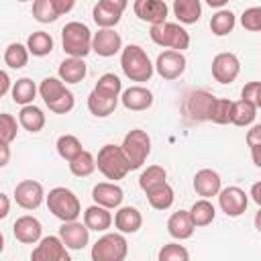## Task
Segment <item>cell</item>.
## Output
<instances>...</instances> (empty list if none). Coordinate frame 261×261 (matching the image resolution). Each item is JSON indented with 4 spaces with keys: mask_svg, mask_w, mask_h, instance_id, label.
<instances>
[{
    "mask_svg": "<svg viewBox=\"0 0 261 261\" xmlns=\"http://www.w3.org/2000/svg\"><path fill=\"white\" fill-rule=\"evenodd\" d=\"M39 94L49 106V110H53L55 114H67L75 104L73 94L65 88L61 77H45L39 86Z\"/></svg>",
    "mask_w": 261,
    "mask_h": 261,
    "instance_id": "cell-2",
    "label": "cell"
},
{
    "mask_svg": "<svg viewBox=\"0 0 261 261\" xmlns=\"http://www.w3.org/2000/svg\"><path fill=\"white\" fill-rule=\"evenodd\" d=\"M16 133H18L16 118L8 112H2L0 114V141L2 143H12L16 139Z\"/></svg>",
    "mask_w": 261,
    "mask_h": 261,
    "instance_id": "cell-42",
    "label": "cell"
},
{
    "mask_svg": "<svg viewBox=\"0 0 261 261\" xmlns=\"http://www.w3.org/2000/svg\"><path fill=\"white\" fill-rule=\"evenodd\" d=\"M188 259H190L188 249L184 245H177V243L163 245L159 251V261H188Z\"/></svg>",
    "mask_w": 261,
    "mask_h": 261,
    "instance_id": "cell-43",
    "label": "cell"
},
{
    "mask_svg": "<svg viewBox=\"0 0 261 261\" xmlns=\"http://www.w3.org/2000/svg\"><path fill=\"white\" fill-rule=\"evenodd\" d=\"M194 228H196V224L190 216V210H177L167 220V232L177 241L190 239L194 234Z\"/></svg>",
    "mask_w": 261,
    "mask_h": 261,
    "instance_id": "cell-22",
    "label": "cell"
},
{
    "mask_svg": "<svg viewBox=\"0 0 261 261\" xmlns=\"http://www.w3.org/2000/svg\"><path fill=\"white\" fill-rule=\"evenodd\" d=\"M120 147L128 159L130 169H139L151 153V137L141 128H133L124 135V141Z\"/></svg>",
    "mask_w": 261,
    "mask_h": 261,
    "instance_id": "cell-8",
    "label": "cell"
},
{
    "mask_svg": "<svg viewBox=\"0 0 261 261\" xmlns=\"http://www.w3.org/2000/svg\"><path fill=\"white\" fill-rule=\"evenodd\" d=\"M84 222L90 230H96V232H104L110 228L112 224V214H110V208L106 206H100V204H94L90 208H86L84 212Z\"/></svg>",
    "mask_w": 261,
    "mask_h": 261,
    "instance_id": "cell-25",
    "label": "cell"
},
{
    "mask_svg": "<svg viewBox=\"0 0 261 261\" xmlns=\"http://www.w3.org/2000/svg\"><path fill=\"white\" fill-rule=\"evenodd\" d=\"M155 69L163 80H177L186 71V57L181 51L167 49V51L157 55Z\"/></svg>",
    "mask_w": 261,
    "mask_h": 261,
    "instance_id": "cell-11",
    "label": "cell"
},
{
    "mask_svg": "<svg viewBox=\"0 0 261 261\" xmlns=\"http://www.w3.org/2000/svg\"><path fill=\"white\" fill-rule=\"evenodd\" d=\"M18 124L29 133H39L45 126V114L35 104H27L18 112Z\"/></svg>",
    "mask_w": 261,
    "mask_h": 261,
    "instance_id": "cell-28",
    "label": "cell"
},
{
    "mask_svg": "<svg viewBox=\"0 0 261 261\" xmlns=\"http://www.w3.org/2000/svg\"><path fill=\"white\" fill-rule=\"evenodd\" d=\"M241 24L243 29L247 31H253V33H261V6H251L243 12L241 16Z\"/></svg>",
    "mask_w": 261,
    "mask_h": 261,
    "instance_id": "cell-45",
    "label": "cell"
},
{
    "mask_svg": "<svg viewBox=\"0 0 261 261\" xmlns=\"http://www.w3.org/2000/svg\"><path fill=\"white\" fill-rule=\"evenodd\" d=\"M29 47L27 45H20V43H10L6 49H4V63L12 69H20L27 65L29 61Z\"/></svg>",
    "mask_w": 261,
    "mask_h": 261,
    "instance_id": "cell-35",
    "label": "cell"
},
{
    "mask_svg": "<svg viewBox=\"0 0 261 261\" xmlns=\"http://www.w3.org/2000/svg\"><path fill=\"white\" fill-rule=\"evenodd\" d=\"M226 2H228V0H206V4L212 6V8H222Z\"/></svg>",
    "mask_w": 261,
    "mask_h": 261,
    "instance_id": "cell-55",
    "label": "cell"
},
{
    "mask_svg": "<svg viewBox=\"0 0 261 261\" xmlns=\"http://www.w3.org/2000/svg\"><path fill=\"white\" fill-rule=\"evenodd\" d=\"M247 145L249 147H261V124H255L247 130Z\"/></svg>",
    "mask_w": 261,
    "mask_h": 261,
    "instance_id": "cell-47",
    "label": "cell"
},
{
    "mask_svg": "<svg viewBox=\"0 0 261 261\" xmlns=\"http://www.w3.org/2000/svg\"><path fill=\"white\" fill-rule=\"evenodd\" d=\"M128 253V243L124 239V232H106L100 237L92 247V259L94 261H122Z\"/></svg>",
    "mask_w": 261,
    "mask_h": 261,
    "instance_id": "cell-7",
    "label": "cell"
},
{
    "mask_svg": "<svg viewBox=\"0 0 261 261\" xmlns=\"http://www.w3.org/2000/svg\"><path fill=\"white\" fill-rule=\"evenodd\" d=\"M255 228L261 232V208H259V212L255 214Z\"/></svg>",
    "mask_w": 261,
    "mask_h": 261,
    "instance_id": "cell-56",
    "label": "cell"
},
{
    "mask_svg": "<svg viewBox=\"0 0 261 261\" xmlns=\"http://www.w3.org/2000/svg\"><path fill=\"white\" fill-rule=\"evenodd\" d=\"M257 116V106L247 100V98H241L239 102H232V116H230V122L237 124V126H249Z\"/></svg>",
    "mask_w": 261,
    "mask_h": 261,
    "instance_id": "cell-30",
    "label": "cell"
},
{
    "mask_svg": "<svg viewBox=\"0 0 261 261\" xmlns=\"http://www.w3.org/2000/svg\"><path fill=\"white\" fill-rule=\"evenodd\" d=\"M0 80H2L0 96H6V94H8V90H10V77H8V71H2V73H0Z\"/></svg>",
    "mask_w": 261,
    "mask_h": 261,
    "instance_id": "cell-51",
    "label": "cell"
},
{
    "mask_svg": "<svg viewBox=\"0 0 261 261\" xmlns=\"http://www.w3.org/2000/svg\"><path fill=\"white\" fill-rule=\"evenodd\" d=\"M45 192H43V186L35 179H22L20 184H16L14 188V200L20 208L24 210H35L41 206V202L45 200Z\"/></svg>",
    "mask_w": 261,
    "mask_h": 261,
    "instance_id": "cell-13",
    "label": "cell"
},
{
    "mask_svg": "<svg viewBox=\"0 0 261 261\" xmlns=\"http://www.w3.org/2000/svg\"><path fill=\"white\" fill-rule=\"evenodd\" d=\"M249 196H251V198H253V202L261 208V181H257V184H253V186H251Z\"/></svg>",
    "mask_w": 261,
    "mask_h": 261,
    "instance_id": "cell-50",
    "label": "cell"
},
{
    "mask_svg": "<svg viewBox=\"0 0 261 261\" xmlns=\"http://www.w3.org/2000/svg\"><path fill=\"white\" fill-rule=\"evenodd\" d=\"M33 16L39 22H53L59 18L53 0H33Z\"/></svg>",
    "mask_w": 261,
    "mask_h": 261,
    "instance_id": "cell-40",
    "label": "cell"
},
{
    "mask_svg": "<svg viewBox=\"0 0 261 261\" xmlns=\"http://www.w3.org/2000/svg\"><path fill=\"white\" fill-rule=\"evenodd\" d=\"M220 175L214 171V169H200L196 175H194V190L198 196L202 198H212V196H218L220 192Z\"/></svg>",
    "mask_w": 261,
    "mask_h": 261,
    "instance_id": "cell-23",
    "label": "cell"
},
{
    "mask_svg": "<svg viewBox=\"0 0 261 261\" xmlns=\"http://www.w3.org/2000/svg\"><path fill=\"white\" fill-rule=\"evenodd\" d=\"M218 204H220V210L226 216L237 218V216H241L247 210L249 196L245 194V190H241L237 186H228V188L218 192Z\"/></svg>",
    "mask_w": 261,
    "mask_h": 261,
    "instance_id": "cell-14",
    "label": "cell"
},
{
    "mask_svg": "<svg viewBox=\"0 0 261 261\" xmlns=\"http://www.w3.org/2000/svg\"><path fill=\"white\" fill-rule=\"evenodd\" d=\"M92 198H94V202L100 204V206L118 208V206L122 204L124 192H122V188L116 186L114 181H102V184H96V186H94Z\"/></svg>",
    "mask_w": 261,
    "mask_h": 261,
    "instance_id": "cell-20",
    "label": "cell"
},
{
    "mask_svg": "<svg viewBox=\"0 0 261 261\" xmlns=\"http://www.w3.org/2000/svg\"><path fill=\"white\" fill-rule=\"evenodd\" d=\"M8 196L6 194H0V218H6L8 216Z\"/></svg>",
    "mask_w": 261,
    "mask_h": 261,
    "instance_id": "cell-52",
    "label": "cell"
},
{
    "mask_svg": "<svg viewBox=\"0 0 261 261\" xmlns=\"http://www.w3.org/2000/svg\"><path fill=\"white\" fill-rule=\"evenodd\" d=\"M232 116V102L226 98H216L212 104V112H210V122L216 124H228Z\"/></svg>",
    "mask_w": 261,
    "mask_h": 261,
    "instance_id": "cell-41",
    "label": "cell"
},
{
    "mask_svg": "<svg viewBox=\"0 0 261 261\" xmlns=\"http://www.w3.org/2000/svg\"><path fill=\"white\" fill-rule=\"evenodd\" d=\"M214 100H216V96H212L210 92H206V90H196V92H190V94L184 98L181 110H184V114H186L190 120H194V122L210 120V112H212Z\"/></svg>",
    "mask_w": 261,
    "mask_h": 261,
    "instance_id": "cell-9",
    "label": "cell"
},
{
    "mask_svg": "<svg viewBox=\"0 0 261 261\" xmlns=\"http://www.w3.org/2000/svg\"><path fill=\"white\" fill-rule=\"evenodd\" d=\"M120 16H122V12H118V10H114V8H110V6H106L104 2H96V6H94V10H92V18H94V22L100 27V29H112V27H116L118 22H120Z\"/></svg>",
    "mask_w": 261,
    "mask_h": 261,
    "instance_id": "cell-31",
    "label": "cell"
},
{
    "mask_svg": "<svg viewBox=\"0 0 261 261\" xmlns=\"http://www.w3.org/2000/svg\"><path fill=\"white\" fill-rule=\"evenodd\" d=\"M53 2H55V8H57L59 16H61V14H67V12H71V10H73V6H75V0H53Z\"/></svg>",
    "mask_w": 261,
    "mask_h": 261,
    "instance_id": "cell-48",
    "label": "cell"
},
{
    "mask_svg": "<svg viewBox=\"0 0 261 261\" xmlns=\"http://www.w3.org/2000/svg\"><path fill=\"white\" fill-rule=\"evenodd\" d=\"M47 208L49 212L63 220V222H69V220H77V216L82 214V206H80V200L77 196L67 190V188H53L49 194H47Z\"/></svg>",
    "mask_w": 261,
    "mask_h": 261,
    "instance_id": "cell-5",
    "label": "cell"
},
{
    "mask_svg": "<svg viewBox=\"0 0 261 261\" xmlns=\"http://www.w3.org/2000/svg\"><path fill=\"white\" fill-rule=\"evenodd\" d=\"M120 102L126 110H133V112H141V110H147L151 108L153 104V94L151 90L143 88V86H130L122 92L120 96Z\"/></svg>",
    "mask_w": 261,
    "mask_h": 261,
    "instance_id": "cell-21",
    "label": "cell"
},
{
    "mask_svg": "<svg viewBox=\"0 0 261 261\" xmlns=\"http://www.w3.org/2000/svg\"><path fill=\"white\" fill-rule=\"evenodd\" d=\"M120 67L130 82H149L155 65L139 45H126L120 51Z\"/></svg>",
    "mask_w": 261,
    "mask_h": 261,
    "instance_id": "cell-1",
    "label": "cell"
},
{
    "mask_svg": "<svg viewBox=\"0 0 261 261\" xmlns=\"http://www.w3.org/2000/svg\"><path fill=\"white\" fill-rule=\"evenodd\" d=\"M33 261H69V253L61 237H43L31 253Z\"/></svg>",
    "mask_w": 261,
    "mask_h": 261,
    "instance_id": "cell-10",
    "label": "cell"
},
{
    "mask_svg": "<svg viewBox=\"0 0 261 261\" xmlns=\"http://www.w3.org/2000/svg\"><path fill=\"white\" fill-rule=\"evenodd\" d=\"M241 98L251 100L257 108H261V82H249L241 90Z\"/></svg>",
    "mask_w": 261,
    "mask_h": 261,
    "instance_id": "cell-46",
    "label": "cell"
},
{
    "mask_svg": "<svg viewBox=\"0 0 261 261\" xmlns=\"http://www.w3.org/2000/svg\"><path fill=\"white\" fill-rule=\"evenodd\" d=\"M145 194H147V200H149L151 208H155V210H167L173 204V198H175L173 196V188L167 181H163V184L147 190Z\"/></svg>",
    "mask_w": 261,
    "mask_h": 261,
    "instance_id": "cell-29",
    "label": "cell"
},
{
    "mask_svg": "<svg viewBox=\"0 0 261 261\" xmlns=\"http://www.w3.org/2000/svg\"><path fill=\"white\" fill-rule=\"evenodd\" d=\"M96 167H98L96 165V157L90 151H82L75 159L69 161V171L73 175H77V177H88L90 173H94Z\"/></svg>",
    "mask_w": 261,
    "mask_h": 261,
    "instance_id": "cell-36",
    "label": "cell"
},
{
    "mask_svg": "<svg viewBox=\"0 0 261 261\" xmlns=\"http://www.w3.org/2000/svg\"><path fill=\"white\" fill-rule=\"evenodd\" d=\"M133 10L139 20L149 24H159L167 20V4L165 0H135Z\"/></svg>",
    "mask_w": 261,
    "mask_h": 261,
    "instance_id": "cell-16",
    "label": "cell"
},
{
    "mask_svg": "<svg viewBox=\"0 0 261 261\" xmlns=\"http://www.w3.org/2000/svg\"><path fill=\"white\" fill-rule=\"evenodd\" d=\"M8 145L10 143H2V147H0L2 149V161H0V165H6L8 163Z\"/></svg>",
    "mask_w": 261,
    "mask_h": 261,
    "instance_id": "cell-54",
    "label": "cell"
},
{
    "mask_svg": "<svg viewBox=\"0 0 261 261\" xmlns=\"http://www.w3.org/2000/svg\"><path fill=\"white\" fill-rule=\"evenodd\" d=\"M27 47L35 57H45L53 51V37L45 31H35L27 39Z\"/></svg>",
    "mask_w": 261,
    "mask_h": 261,
    "instance_id": "cell-33",
    "label": "cell"
},
{
    "mask_svg": "<svg viewBox=\"0 0 261 261\" xmlns=\"http://www.w3.org/2000/svg\"><path fill=\"white\" fill-rule=\"evenodd\" d=\"M234 29V14L230 10H218L216 14H212L210 18V31L216 37H224Z\"/></svg>",
    "mask_w": 261,
    "mask_h": 261,
    "instance_id": "cell-37",
    "label": "cell"
},
{
    "mask_svg": "<svg viewBox=\"0 0 261 261\" xmlns=\"http://www.w3.org/2000/svg\"><path fill=\"white\" fill-rule=\"evenodd\" d=\"M92 51L100 57H112L122 51V39L114 29H98L92 37Z\"/></svg>",
    "mask_w": 261,
    "mask_h": 261,
    "instance_id": "cell-15",
    "label": "cell"
},
{
    "mask_svg": "<svg viewBox=\"0 0 261 261\" xmlns=\"http://www.w3.org/2000/svg\"><path fill=\"white\" fill-rule=\"evenodd\" d=\"M241 61L234 53H218L212 59V77L218 84H232L239 77Z\"/></svg>",
    "mask_w": 261,
    "mask_h": 261,
    "instance_id": "cell-12",
    "label": "cell"
},
{
    "mask_svg": "<svg viewBox=\"0 0 261 261\" xmlns=\"http://www.w3.org/2000/svg\"><path fill=\"white\" fill-rule=\"evenodd\" d=\"M94 88H98V90H102V92H106V94H112V96H120V92H122V82H120V77L114 75V73H104V75L98 77V82H96Z\"/></svg>",
    "mask_w": 261,
    "mask_h": 261,
    "instance_id": "cell-44",
    "label": "cell"
},
{
    "mask_svg": "<svg viewBox=\"0 0 261 261\" xmlns=\"http://www.w3.org/2000/svg\"><path fill=\"white\" fill-rule=\"evenodd\" d=\"M12 232H14L16 241H20V243H24V245H35V243L41 241L43 226H41V222H39L35 216L24 214V216H20V218L14 220Z\"/></svg>",
    "mask_w": 261,
    "mask_h": 261,
    "instance_id": "cell-18",
    "label": "cell"
},
{
    "mask_svg": "<svg viewBox=\"0 0 261 261\" xmlns=\"http://www.w3.org/2000/svg\"><path fill=\"white\" fill-rule=\"evenodd\" d=\"M141 224H143V216L135 206H122L114 214V226L124 234L137 232L141 228Z\"/></svg>",
    "mask_w": 261,
    "mask_h": 261,
    "instance_id": "cell-24",
    "label": "cell"
},
{
    "mask_svg": "<svg viewBox=\"0 0 261 261\" xmlns=\"http://www.w3.org/2000/svg\"><path fill=\"white\" fill-rule=\"evenodd\" d=\"M92 33L84 22L71 20L61 29V45L69 57H86L92 51Z\"/></svg>",
    "mask_w": 261,
    "mask_h": 261,
    "instance_id": "cell-4",
    "label": "cell"
},
{
    "mask_svg": "<svg viewBox=\"0 0 261 261\" xmlns=\"http://www.w3.org/2000/svg\"><path fill=\"white\" fill-rule=\"evenodd\" d=\"M96 165H98L100 173L106 179H112V181L122 179L130 171L128 159H126V155H124V151H122L120 145H104L98 151Z\"/></svg>",
    "mask_w": 261,
    "mask_h": 261,
    "instance_id": "cell-3",
    "label": "cell"
},
{
    "mask_svg": "<svg viewBox=\"0 0 261 261\" xmlns=\"http://www.w3.org/2000/svg\"><path fill=\"white\" fill-rule=\"evenodd\" d=\"M251 157H253V163L261 169V147H251Z\"/></svg>",
    "mask_w": 261,
    "mask_h": 261,
    "instance_id": "cell-53",
    "label": "cell"
},
{
    "mask_svg": "<svg viewBox=\"0 0 261 261\" xmlns=\"http://www.w3.org/2000/svg\"><path fill=\"white\" fill-rule=\"evenodd\" d=\"M118 100H120V96H112V94H106V92L94 88L88 96V110L98 118H106L116 110Z\"/></svg>",
    "mask_w": 261,
    "mask_h": 261,
    "instance_id": "cell-19",
    "label": "cell"
},
{
    "mask_svg": "<svg viewBox=\"0 0 261 261\" xmlns=\"http://www.w3.org/2000/svg\"><path fill=\"white\" fill-rule=\"evenodd\" d=\"M165 179H167V171H165L161 165H149V167L143 169V173L139 175V186H141L143 192H147V190H151V188L163 184Z\"/></svg>",
    "mask_w": 261,
    "mask_h": 261,
    "instance_id": "cell-39",
    "label": "cell"
},
{
    "mask_svg": "<svg viewBox=\"0 0 261 261\" xmlns=\"http://www.w3.org/2000/svg\"><path fill=\"white\" fill-rule=\"evenodd\" d=\"M86 73H88V67L84 57H67L59 63V77L65 84H77L86 77Z\"/></svg>",
    "mask_w": 261,
    "mask_h": 261,
    "instance_id": "cell-26",
    "label": "cell"
},
{
    "mask_svg": "<svg viewBox=\"0 0 261 261\" xmlns=\"http://www.w3.org/2000/svg\"><path fill=\"white\" fill-rule=\"evenodd\" d=\"M100 2H104L106 6H110V8L118 10V12H124L126 6H128V0H100Z\"/></svg>",
    "mask_w": 261,
    "mask_h": 261,
    "instance_id": "cell-49",
    "label": "cell"
},
{
    "mask_svg": "<svg viewBox=\"0 0 261 261\" xmlns=\"http://www.w3.org/2000/svg\"><path fill=\"white\" fill-rule=\"evenodd\" d=\"M39 88L35 86V82L31 77H20L14 82L12 86V100L20 106H27V104H33L35 96H37Z\"/></svg>",
    "mask_w": 261,
    "mask_h": 261,
    "instance_id": "cell-32",
    "label": "cell"
},
{
    "mask_svg": "<svg viewBox=\"0 0 261 261\" xmlns=\"http://www.w3.org/2000/svg\"><path fill=\"white\" fill-rule=\"evenodd\" d=\"M59 237H61V241L65 243L67 249L80 251V249H84V247L88 245V241H90V228L86 226V222L69 220V222H63V224H61Z\"/></svg>",
    "mask_w": 261,
    "mask_h": 261,
    "instance_id": "cell-17",
    "label": "cell"
},
{
    "mask_svg": "<svg viewBox=\"0 0 261 261\" xmlns=\"http://www.w3.org/2000/svg\"><path fill=\"white\" fill-rule=\"evenodd\" d=\"M149 37L159 47H167V49H175V51H184L190 47V33L184 27H179L177 22L165 20L159 24H151Z\"/></svg>",
    "mask_w": 261,
    "mask_h": 261,
    "instance_id": "cell-6",
    "label": "cell"
},
{
    "mask_svg": "<svg viewBox=\"0 0 261 261\" xmlns=\"http://www.w3.org/2000/svg\"><path fill=\"white\" fill-rule=\"evenodd\" d=\"M16 2H27V0H16Z\"/></svg>",
    "mask_w": 261,
    "mask_h": 261,
    "instance_id": "cell-57",
    "label": "cell"
},
{
    "mask_svg": "<svg viewBox=\"0 0 261 261\" xmlns=\"http://www.w3.org/2000/svg\"><path fill=\"white\" fill-rule=\"evenodd\" d=\"M190 216H192L196 226H208V224H212V220L216 216V210H214V206H212V202L208 198H202V200L192 204Z\"/></svg>",
    "mask_w": 261,
    "mask_h": 261,
    "instance_id": "cell-34",
    "label": "cell"
},
{
    "mask_svg": "<svg viewBox=\"0 0 261 261\" xmlns=\"http://www.w3.org/2000/svg\"><path fill=\"white\" fill-rule=\"evenodd\" d=\"M57 153H59V157L61 159H65V161H71V159H75L84 149H82V143H80V139L77 137H73V135H61L59 139H57Z\"/></svg>",
    "mask_w": 261,
    "mask_h": 261,
    "instance_id": "cell-38",
    "label": "cell"
},
{
    "mask_svg": "<svg viewBox=\"0 0 261 261\" xmlns=\"http://www.w3.org/2000/svg\"><path fill=\"white\" fill-rule=\"evenodd\" d=\"M173 14L184 24H194L202 16L200 0H173Z\"/></svg>",
    "mask_w": 261,
    "mask_h": 261,
    "instance_id": "cell-27",
    "label": "cell"
}]
</instances>
